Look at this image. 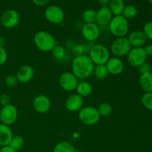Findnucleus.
<instances>
[{
	"mask_svg": "<svg viewBox=\"0 0 152 152\" xmlns=\"http://www.w3.org/2000/svg\"><path fill=\"white\" fill-rule=\"evenodd\" d=\"M10 97L9 95L7 94H2L1 95H0V104H1L2 106L10 104Z\"/></svg>",
	"mask_w": 152,
	"mask_h": 152,
	"instance_id": "36",
	"label": "nucleus"
},
{
	"mask_svg": "<svg viewBox=\"0 0 152 152\" xmlns=\"http://www.w3.org/2000/svg\"><path fill=\"white\" fill-rule=\"evenodd\" d=\"M141 103L145 108L152 111V92L145 93L141 97Z\"/></svg>",
	"mask_w": 152,
	"mask_h": 152,
	"instance_id": "30",
	"label": "nucleus"
},
{
	"mask_svg": "<svg viewBox=\"0 0 152 152\" xmlns=\"http://www.w3.org/2000/svg\"><path fill=\"white\" fill-rule=\"evenodd\" d=\"M143 48L147 56H152V44L146 45Z\"/></svg>",
	"mask_w": 152,
	"mask_h": 152,
	"instance_id": "38",
	"label": "nucleus"
},
{
	"mask_svg": "<svg viewBox=\"0 0 152 152\" xmlns=\"http://www.w3.org/2000/svg\"><path fill=\"white\" fill-rule=\"evenodd\" d=\"M79 81L80 80L74 76V74L70 71L62 73L59 78V83L61 88L67 92L76 91Z\"/></svg>",
	"mask_w": 152,
	"mask_h": 152,
	"instance_id": "8",
	"label": "nucleus"
},
{
	"mask_svg": "<svg viewBox=\"0 0 152 152\" xmlns=\"http://www.w3.org/2000/svg\"><path fill=\"white\" fill-rule=\"evenodd\" d=\"M100 115L95 107L88 105L83 106L78 112V118L86 126H94L100 120Z\"/></svg>",
	"mask_w": 152,
	"mask_h": 152,
	"instance_id": "5",
	"label": "nucleus"
},
{
	"mask_svg": "<svg viewBox=\"0 0 152 152\" xmlns=\"http://www.w3.org/2000/svg\"><path fill=\"white\" fill-rule=\"evenodd\" d=\"M51 53L54 59L56 60H62L66 56V50L65 48L59 45H56L53 50H51Z\"/></svg>",
	"mask_w": 152,
	"mask_h": 152,
	"instance_id": "28",
	"label": "nucleus"
},
{
	"mask_svg": "<svg viewBox=\"0 0 152 152\" xmlns=\"http://www.w3.org/2000/svg\"><path fill=\"white\" fill-rule=\"evenodd\" d=\"M13 136L10 126L0 123V146L8 145Z\"/></svg>",
	"mask_w": 152,
	"mask_h": 152,
	"instance_id": "19",
	"label": "nucleus"
},
{
	"mask_svg": "<svg viewBox=\"0 0 152 152\" xmlns=\"http://www.w3.org/2000/svg\"><path fill=\"white\" fill-rule=\"evenodd\" d=\"M34 43L37 48L42 52H50L56 45L54 37L45 31H39L34 37Z\"/></svg>",
	"mask_w": 152,
	"mask_h": 152,
	"instance_id": "2",
	"label": "nucleus"
},
{
	"mask_svg": "<svg viewBox=\"0 0 152 152\" xmlns=\"http://www.w3.org/2000/svg\"><path fill=\"white\" fill-rule=\"evenodd\" d=\"M49 1L50 0H32L34 4H36L37 6H39V7L46 5L49 2Z\"/></svg>",
	"mask_w": 152,
	"mask_h": 152,
	"instance_id": "37",
	"label": "nucleus"
},
{
	"mask_svg": "<svg viewBox=\"0 0 152 152\" xmlns=\"http://www.w3.org/2000/svg\"><path fill=\"white\" fill-rule=\"evenodd\" d=\"M132 48L127 37H118L111 42L110 46V53L116 57L120 58L127 56Z\"/></svg>",
	"mask_w": 152,
	"mask_h": 152,
	"instance_id": "6",
	"label": "nucleus"
},
{
	"mask_svg": "<svg viewBox=\"0 0 152 152\" xmlns=\"http://www.w3.org/2000/svg\"><path fill=\"white\" fill-rule=\"evenodd\" d=\"M19 83L16 79V75H13V74H10V75L7 76L4 79V84L9 88H13L14 86H16L17 85V83Z\"/></svg>",
	"mask_w": 152,
	"mask_h": 152,
	"instance_id": "31",
	"label": "nucleus"
},
{
	"mask_svg": "<svg viewBox=\"0 0 152 152\" xmlns=\"http://www.w3.org/2000/svg\"><path fill=\"white\" fill-rule=\"evenodd\" d=\"M83 98L77 94L69 95L65 102V108L70 112H79V111L83 107Z\"/></svg>",
	"mask_w": 152,
	"mask_h": 152,
	"instance_id": "14",
	"label": "nucleus"
},
{
	"mask_svg": "<svg viewBox=\"0 0 152 152\" xmlns=\"http://www.w3.org/2000/svg\"><path fill=\"white\" fill-rule=\"evenodd\" d=\"M96 10L91 8H88L83 11V14H82V18L86 23H95L96 22Z\"/></svg>",
	"mask_w": 152,
	"mask_h": 152,
	"instance_id": "25",
	"label": "nucleus"
},
{
	"mask_svg": "<svg viewBox=\"0 0 152 152\" xmlns=\"http://www.w3.org/2000/svg\"><path fill=\"white\" fill-rule=\"evenodd\" d=\"M82 35L86 41L90 42L96 41L100 36L99 25L96 23H85L82 28Z\"/></svg>",
	"mask_w": 152,
	"mask_h": 152,
	"instance_id": "12",
	"label": "nucleus"
},
{
	"mask_svg": "<svg viewBox=\"0 0 152 152\" xmlns=\"http://www.w3.org/2000/svg\"><path fill=\"white\" fill-rule=\"evenodd\" d=\"M100 117H108L112 113V106L108 102H102L96 108Z\"/></svg>",
	"mask_w": 152,
	"mask_h": 152,
	"instance_id": "27",
	"label": "nucleus"
},
{
	"mask_svg": "<svg viewBox=\"0 0 152 152\" xmlns=\"http://www.w3.org/2000/svg\"><path fill=\"white\" fill-rule=\"evenodd\" d=\"M142 32L146 37L147 39H150L152 41V21H149L144 25Z\"/></svg>",
	"mask_w": 152,
	"mask_h": 152,
	"instance_id": "32",
	"label": "nucleus"
},
{
	"mask_svg": "<svg viewBox=\"0 0 152 152\" xmlns=\"http://www.w3.org/2000/svg\"><path fill=\"white\" fill-rule=\"evenodd\" d=\"M151 13H152V9H151Z\"/></svg>",
	"mask_w": 152,
	"mask_h": 152,
	"instance_id": "43",
	"label": "nucleus"
},
{
	"mask_svg": "<svg viewBox=\"0 0 152 152\" xmlns=\"http://www.w3.org/2000/svg\"><path fill=\"white\" fill-rule=\"evenodd\" d=\"M111 0H98V3L101 7H108Z\"/></svg>",
	"mask_w": 152,
	"mask_h": 152,
	"instance_id": "40",
	"label": "nucleus"
},
{
	"mask_svg": "<svg viewBox=\"0 0 152 152\" xmlns=\"http://www.w3.org/2000/svg\"><path fill=\"white\" fill-rule=\"evenodd\" d=\"M89 58L94 65H105L110 59V50L102 44H94L88 51Z\"/></svg>",
	"mask_w": 152,
	"mask_h": 152,
	"instance_id": "4",
	"label": "nucleus"
},
{
	"mask_svg": "<svg viewBox=\"0 0 152 152\" xmlns=\"http://www.w3.org/2000/svg\"><path fill=\"white\" fill-rule=\"evenodd\" d=\"M137 13V8L134 5H133V4H128V5H126V7H125L123 13H122V16H123L126 19L129 20V19H134V17H136Z\"/></svg>",
	"mask_w": 152,
	"mask_h": 152,
	"instance_id": "26",
	"label": "nucleus"
},
{
	"mask_svg": "<svg viewBox=\"0 0 152 152\" xmlns=\"http://www.w3.org/2000/svg\"><path fill=\"white\" fill-rule=\"evenodd\" d=\"M105 66L108 70V74L114 76L122 74L125 68L124 62H123V60L120 58L116 57V56L110 57V59L105 64Z\"/></svg>",
	"mask_w": 152,
	"mask_h": 152,
	"instance_id": "16",
	"label": "nucleus"
},
{
	"mask_svg": "<svg viewBox=\"0 0 152 152\" xmlns=\"http://www.w3.org/2000/svg\"><path fill=\"white\" fill-rule=\"evenodd\" d=\"M114 15L108 7H101L96 10V22L98 25H108Z\"/></svg>",
	"mask_w": 152,
	"mask_h": 152,
	"instance_id": "18",
	"label": "nucleus"
},
{
	"mask_svg": "<svg viewBox=\"0 0 152 152\" xmlns=\"http://www.w3.org/2000/svg\"><path fill=\"white\" fill-rule=\"evenodd\" d=\"M125 7H126V4H125L124 0H111L108 5L110 10L114 16L122 15Z\"/></svg>",
	"mask_w": 152,
	"mask_h": 152,
	"instance_id": "22",
	"label": "nucleus"
},
{
	"mask_svg": "<svg viewBox=\"0 0 152 152\" xmlns=\"http://www.w3.org/2000/svg\"><path fill=\"white\" fill-rule=\"evenodd\" d=\"M76 91L78 95L83 98L87 97L91 94L93 91V86L86 80H80L76 88Z\"/></svg>",
	"mask_w": 152,
	"mask_h": 152,
	"instance_id": "20",
	"label": "nucleus"
},
{
	"mask_svg": "<svg viewBox=\"0 0 152 152\" xmlns=\"http://www.w3.org/2000/svg\"><path fill=\"white\" fill-rule=\"evenodd\" d=\"M16 77L19 83L26 84L34 77V69L29 65H22L16 71Z\"/></svg>",
	"mask_w": 152,
	"mask_h": 152,
	"instance_id": "15",
	"label": "nucleus"
},
{
	"mask_svg": "<svg viewBox=\"0 0 152 152\" xmlns=\"http://www.w3.org/2000/svg\"><path fill=\"white\" fill-rule=\"evenodd\" d=\"M19 22V13L16 10L9 9L4 11L1 16V23L6 29H13Z\"/></svg>",
	"mask_w": 152,
	"mask_h": 152,
	"instance_id": "11",
	"label": "nucleus"
},
{
	"mask_svg": "<svg viewBox=\"0 0 152 152\" xmlns=\"http://www.w3.org/2000/svg\"><path fill=\"white\" fill-rule=\"evenodd\" d=\"M52 152H77L73 144L68 141H61L53 147Z\"/></svg>",
	"mask_w": 152,
	"mask_h": 152,
	"instance_id": "23",
	"label": "nucleus"
},
{
	"mask_svg": "<svg viewBox=\"0 0 152 152\" xmlns=\"http://www.w3.org/2000/svg\"><path fill=\"white\" fill-rule=\"evenodd\" d=\"M147 56L143 48H132L127 55V59L129 65L134 68H138L146 62Z\"/></svg>",
	"mask_w": 152,
	"mask_h": 152,
	"instance_id": "10",
	"label": "nucleus"
},
{
	"mask_svg": "<svg viewBox=\"0 0 152 152\" xmlns=\"http://www.w3.org/2000/svg\"><path fill=\"white\" fill-rule=\"evenodd\" d=\"M5 39L3 37H0V46H2L4 47V45H5Z\"/></svg>",
	"mask_w": 152,
	"mask_h": 152,
	"instance_id": "41",
	"label": "nucleus"
},
{
	"mask_svg": "<svg viewBox=\"0 0 152 152\" xmlns=\"http://www.w3.org/2000/svg\"><path fill=\"white\" fill-rule=\"evenodd\" d=\"M129 20L122 15L114 16L110 23L108 24V28L110 32L116 38L118 37H126L129 32Z\"/></svg>",
	"mask_w": 152,
	"mask_h": 152,
	"instance_id": "3",
	"label": "nucleus"
},
{
	"mask_svg": "<svg viewBox=\"0 0 152 152\" xmlns=\"http://www.w3.org/2000/svg\"><path fill=\"white\" fill-rule=\"evenodd\" d=\"M51 107V102L47 96L39 94L33 100V108L39 114H46Z\"/></svg>",
	"mask_w": 152,
	"mask_h": 152,
	"instance_id": "13",
	"label": "nucleus"
},
{
	"mask_svg": "<svg viewBox=\"0 0 152 152\" xmlns=\"http://www.w3.org/2000/svg\"><path fill=\"white\" fill-rule=\"evenodd\" d=\"M7 60V53L4 47L0 46V66L3 65Z\"/></svg>",
	"mask_w": 152,
	"mask_h": 152,
	"instance_id": "35",
	"label": "nucleus"
},
{
	"mask_svg": "<svg viewBox=\"0 0 152 152\" xmlns=\"http://www.w3.org/2000/svg\"><path fill=\"white\" fill-rule=\"evenodd\" d=\"M0 152H16L13 148H12L10 145L2 146L0 148Z\"/></svg>",
	"mask_w": 152,
	"mask_h": 152,
	"instance_id": "39",
	"label": "nucleus"
},
{
	"mask_svg": "<svg viewBox=\"0 0 152 152\" xmlns=\"http://www.w3.org/2000/svg\"><path fill=\"white\" fill-rule=\"evenodd\" d=\"M137 68H138V71H139V73L140 74L151 72V65H150V64L146 62H144V63H142V65H140Z\"/></svg>",
	"mask_w": 152,
	"mask_h": 152,
	"instance_id": "34",
	"label": "nucleus"
},
{
	"mask_svg": "<svg viewBox=\"0 0 152 152\" xmlns=\"http://www.w3.org/2000/svg\"><path fill=\"white\" fill-rule=\"evenodd\" d=\"M93 74L97 80H102L107 78L109 74H108V71L105 65H95L94 68Z\"/></svg>",
	"mask_w": 152,
	"mask_h": 152,
	"instance_id": "24",
	"label": "nucleus"
},
{
	"mask_svg": "<svg viewBox=\"0 0 152 152\" xmlns=\"http://www.w3.org/2000/svg\"><path fill=\"white\" fill-rule=\"evenodd\" d=\"M84 52H85L84 45H77L73 47L72 53L75 56L83 55L84 54Z\"/></svg>",
	"mask_w": 152,
	"mask_h": 152,
	"instance_id": "33",
	"label": "nucleus"
},
{
	"mask_svg": "<svg viewBox=\"0 0 152 152\" xmlns=\"http://www.w3.org/2000/svg\"><path fill=\"white\" fill-rule=\"evenodd\" d=\"M132 48H143L146 43L147 38L141 31H134L128 34L127 37Z\"/></svg>",
	"mask_w": 152,
	"mask_h": 152,
	"instance_id": "17",
	"label": "nucleus"
},
{
	"mask_svg": "<svg viewBox=\"0 0 152 152\" xmlns=\"http://www.w3.org/2000/svg\"><path fill=\"white\" fill-rule=\"evenodd\" d=\"M18 117L17 108L12 104L2 106L0 111V121L6 126H11L16 121Z\"/></svg>",
	"mask_w": 152,
	"mask_h": 152,
	"instance_id": "7",
	"label": "nucleus"
},
{
	"mask_svg": "<svg viewBox=\"0 0 152 152\" xmlns=\"http://www.w3.org/2000/svg\"><path fill=\"white\" fill-rule=\"evenodd\" d=\"M140 86L145 93L152 92V73L140 74L139 79Z\"/></svg>",
	"mask_w": 152,
	"mask_h": 152,
	"instance_id": "21",
	"label": "nucleus"
},
{
	"mask_svg": "<svg viewBox=\"0 0 152 152\" xmlns=\"http://www.w3.org/2000/svg\"><path fill=\"white\" fill-rule=\"evenodd\" d=\"M24 145V139L22 137L19 136V135H16V136H13L11 140H10V143L8 145H10L12 148L15 150V151H18V150L21 149Z\"/></svg>",
	"mask_w": 152,
	"mask_h": 152,
	"instance_id": "29",
	"label": "nucleus"
},
{
	"mask_svg": "<svg viewBox=\"0 0 152 152\" xmlns=\"http://www.w3.org/2000/svg\"><path fill=\"white\" fill-rule=\"evenodd\" d=\"M148 1H149V2H150V3H151V4H152V0H148Z\"/></svg>",
	"mask_w": 152,
	"mask_h": 152,
	"instance_id": "42",
	"label": "nucleus"
},
{
	"mask_svg": "<svg viewBox=\"0 0 152 152\" xmlns=\"http://www.w3.org/2000/svg\"><path fill=\"white\" fill-rule=\"evenodd\" d=\"M44 16L48 22L53 25H59L64 20L65 13L59 6L50 5L45 9Z\"/></svg>",
	"mask_w": 152,
	"mask_h": 152,
	"instance_id": "9",
	"label": "nucleus"
},
{
	"mask_svg": "<svg viewBox=\"0 0 152 152\" xmlns=\"http://www.w3.org/2000/svg\"><path fill=\"white\" fill-rule=\"evenodd\" d=\"M94 66L88 55L74 56L71 62V72L79 80H86L93 74Z\"/></svg>",
	"mask_w": 152,
	"mask_h": 152,
	"instance_id": "1",
	"label": "nucleus"
}]
</instances>
